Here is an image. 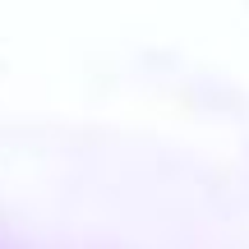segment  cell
<instances>
[]
</instances>
